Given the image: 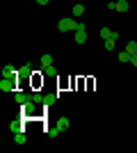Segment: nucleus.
<instances>
[{
    "mask_svg": "<svg viewBox=\"0 0 137 153\" xmlns=\"http://www.w3.org/2000/svg\"><path fill=\"white\" fill-rule=\"evenodd\" d=\"M76 19H59V23H57V30L59 32H76Z\"/></svg>",
    "mask_w": 137,
    "mask_h": 153,
    "instance_id": "f257e3e1",
    "label": "nucleus"
},
{
    "mask_svg": "<svg viewBox=\"0 0 137 153\" xmlns=\"http://www.w3.org/2000/svg\"><path fill=\"white\" fill-rule=\"evenodd\" d=\"M16 89V78H2L0 80V91H14Z\"/></svg>",
    "mask_w": 137,
    "mask_h": 153,
    "instance_id": "f03ea898",
    "label": "nucleus"
},
{
    "mask_svg": "<svg viewBox=\"0 0 137 153\" xmlns=\"http://www.w3.org/2000/svg\"><path fill=\"white\" fill-rule=\"evenodd\" d=\"M34 105H37V103H34L32 98H30L27 103H23V105H21V108H23V114H25V117H34V110H37Z\"/></svg>",
    "mask_w": 137,
    "mask_h": 153,
    "instance_id": "7ed1b4c3",
    "label": "nucleus"
},
{
    "mask_svg": "<svg viewBox=\"0 0 137 153\" xmlns=\"http://www.w3.org/2000/svg\"><path fill=\"white\" fill-rule=\"evenodd\" d=\"M14 101L19 103V105H23V103L30 101V94H25V91H14Z\"/></svg>",
    "mask_w": 137,
    "mask_h": 153,
    "instance_id": "20e7f679",
    "label": "nucleus"
},
{
    "mask_svg": "<svg viewBox=\"0 0 137 153\" xmlns=\"http://www.w3.org/2000/svg\"><path fill=\"white\" fill-rule=\"evenodd\" d=\"M16 76H19V71L14 69V66H9V64L2 66V78H16Z\"/></svg>",
    "mask_w": 137,
    "mask_h": 153,
    "instance_id": "39448f33",
    "label": "nucleus"
},
{
    "mask_svg": "<svg viewBox=\"0 0 137 153\" xmlns=\"http://www.w3.org/2000/svg\"><path fill=\"white\" fill-rule=\"evenodd\" d=\"M19 73H21L23 78H30V76L34 73V71H32V64H23V66L19 69Z\"/></svg>",
    "mask_w": 137,
    "mask_h": 153,
    "instance_id": "423d86ee",
    "label": "nucleus"
},
{
    "mask_svg": "<svg viewBox=\"0 0 137 153\" xmlns=\"http://www.w3.org/2000/svg\"><path fill=\"white\" fill-rule=\"evenodd\" d=\"M55 123L59 126V130H62V133H66V130H69V123H71V121H69L66 117H59V119H57Z\"/></svg>",
    "mask_w": 137,
    "mask_h": 153,
    "instance_id": "0eeeda50",
    "label": "nucleus"
},
{
    "mask_svg": "<svg viewBox=\"0 0 137 153\" xmlns=\"http://www.w3.org/2000/svg\"><path fill=\"white\" fill-rule=\"evenodd\" d=\"M71 14H73V19H78V16H82L85 14V5H73V9H71Z\"/></svg>",
    "mask_w": 137,
    "mask_h": 153,
    "instance_id": "6e6552de",
    "label": "nucleus"
},
{
    "mask_svg": "<svg viewBox=\"0 0 137 153\" xmlns=\"http://www.w3.org/2000/svg\"><path fill=\"white\" fill-rule=\"evenodd\" d=\"M9 130H12L14 135H16V133H23V126H21V121H19V119H16V121H12V123H9Z\"/></svg>",
    "mask_w": 137,
    "mask_h": 153,
    "instance_id": "1a4fd4ad",
    "label": "nucleus"
},
{
    "mask_svg": "<svg viewBox=\"0 0 137 153\" xmlns=\"http://www.w3.org/2000/svg\"><path fill=\"white\" fill-rule=\"evenodd\" d=\"M55 101H57V94H46V96H44V105H46V108H48V105H53Z\"/></svg>",
    "mask_w": 137,
    "mask_h": 153,
    "instance_id": "9d476101",
    "label": "nucleus"
},
{
    "mask_svg": "<svg viewBox=\"0 0 137 153\" xmlns=\"http://www.w3.org/2000/svg\"><path fill=\"white\" fill-rule=\"evenodd\" d=\"M44 96H46V94H41V91H32V94H30V98H32L34 103H41V105H44Z\"/></svg>",
    "mask_w": 137,
    "mask_h": 153,
    "instance_id": "9b49d317",
    "label": "nucleus"
},
{
    "mask_svg": "<svg viewBox=\"0 0 137 153\" xmlns=\"http://www.w3.org/2000/svg\"><path fill=\"white\" fill-rule=\"evenodd\" d=\"M14 142H16V144H21V146H23V144H25V142H27L25 133H16V135H14Z\"/></svg>",
    "mask_w": 137,
    "mask_h": 153,
    "instance_id": "f8f14e48",
    "label": "nucleus"
},
{
    "mask_svg": "<svg viewBox=\"0 0 137 153\" xmlns=\"http://www.w3.org/2000/svg\"><path fill=\"white\" fill-rule=\"evenodd\" d=\"M50 64H53V55H41V69L50 66Z\"/></svg>",
    "mask_w": 137,
    "mask_h": 153,
    "instance_id": "ddd939ff",
    "label": "nucleus"
},
{
    "mask_svg": "<svg viewBox=\"0 0 137 153\" xmlns=\"http://www.w3.org/2000/svg\"><path fill=\"white\" fill-rule=\"evenodd\" d=\"M128 2H126V0H117V12H128Z\"/></svg>",
    "mask_w": 137,
    "mask_h": 153,
    "instance_id": "4468645a",
    "label": "nucleus"
},
{
    "mask_svg": "<svg viewBox=\"0 0 137 153\" xmlns=\"http://www.w3.org/2000/svg\"><path fill=\"white\" fill-rule=\"evenodd\" d=\"M59 133H62V130H59V126H57V123H55V126H50V128H48V137H57Z\"/></svg>",
    "mask_w": 137,
    "mask_h": 153,
    "instance_id": "2eb2a0df",
    "label": "nucleus"
},
{
    "mask_svg": "<svg viewBox=\"0 0 137 153\" xmlns=\"http://www.w3.org/2000/svg\"><path fill=\"white\" fill-rule=\"evenodd\" d=\"M87 41V32H76V44H85Z\"/></svg>",
    "mask_w": 137,
    "mask_h": 153,
    "instance_id": "dca6fc26",
    "label": "nucleus"
},
{
    "mask_svg": "<svg viewBox=\"0 0 137 153\" xmlns=\"http://www.w3.org/2000/svg\"><path fill=\"white\" fill-rule=\"evenodd\" d=\"M114 44L117 39H105V51H114Z\"/></svg>",
    "mask_w": 137,
    "mask_h": 153,
    "instance_id": "f3484780",
    "label": "nucleus"
},
{
    "mask_svg": "<svg viewBox=\"0 0 137 153\" xmlns=\"http://www.w3.org/2000/svg\"><path fill=\"white\" fill-rule=\"evenodd\" d=\"M101 37L103 39H112V30L110 27H101Z\"/></svg>",
    "mask_w": 137,
    "mask_h": 153,
    "instance_id": "a211bd4d",
    "label": "nucleus"
},
{
    "mask_svg": "<svg viewBox=\"0 0 137 153\" xmlns=\"http://www.w3.org/2000/svg\"><path fill=\"white\" fill-rule=\"evenodd\" d=\"M126 51L130 53V55H135V53H137V44H135V41H128V46H126Z\"/></svg>",
    "mask_w": 137,
    "mask_h": 153,
    "instance_id": "6ab92c4d",
    "label": "nucleus"
},
{
    "mask_svg": "<svg viewBox=\"0 0 137 153\" xmlns=\"http://www.w3.org/2000/svg\"><path fill=\"white\" fill-rule=\"evenodd\" d=\"M119 62H130V53H128V51L119 53Z\"/></svg>",
    "mask_w": 137,
    "mask_h": 153,
    "instance_id": "aec40b11",
    "label": "nucleus"
},
{
    "mask_svg": "<svg viewBox=\"0 0 137 153\" xmlns=\"http://www.w3.org/2000/svg\"><path fill=\"white\" fill-rule=\"evenodd\" d=\"M41 71H44L46 76H55V73H57V69H55L53 64H50V66H46V69H41Z\"/></svg>",
    "mask_w": 137,
    "mask_h": 153,
    "instance_id": "412c9836",
    "label": "nucleus"
},
{
    "mask_svg": "<svg viewBox=\"0 0 137 153\" xmlns=\"http://www.w3.org/2000/svg\"><path fill=\"white\" fill-rule=\"evenodd\" d=\"M76 32H87V25L85 23H78V25H76Z\"/></svg>",
    "mask_w": 137,
    "mask_h": 153,
    "instance_id": "4be33fe9",
    "label": "nucleus"
},
{
    "mask_svg": "<svg viewBox=\"0 0 137 153\" xmlns=\"http://www.w3.org/2000/svg\"><path fill=\"white\" fill-rule=\"evenodd\" d=\"M130 64H133V66H137V53H135V55H130Z\"/></svg>",
    "mask_w": 137,
    "mask_h": 153,
    "instance_id": "5701e85b",
    "label": "nucleus"
},
{
    "mask_svg": "<svg viewBox=\"0 0 137 153\" xmlns=\"http://www.w3.org/2000/svg\"><path fill=\"white\" fill-rule=\"evenodd\" d=\"M48 2H50V0H37V5H41V7H46Z\"/></svg>",
    "mask_w": 137,
    "mask_h": 153,
    "instance_id": "b1692460",
    "label": "nucleus"
}]
</instances>
